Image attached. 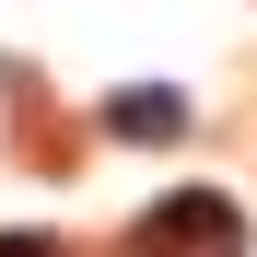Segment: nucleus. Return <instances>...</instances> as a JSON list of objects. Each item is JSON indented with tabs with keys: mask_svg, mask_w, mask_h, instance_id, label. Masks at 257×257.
Instances as JSON below:
<instances>
[{
	"mask_svg": "<svg viewBox=\"0 0 257 257\" xmlns=\"http://www.w3.org/2000/svg\"><path fill=\"white\" fill-rule=\"evenodd\" d=\"M0 257H47V245H35V234H12V245H0Z\"/></svg>",
	"mask_w": 257,
	"mask_h": 257,
	"instance_id": "nucleus-1",
	"label": "nucleus"
}]
</instances>
